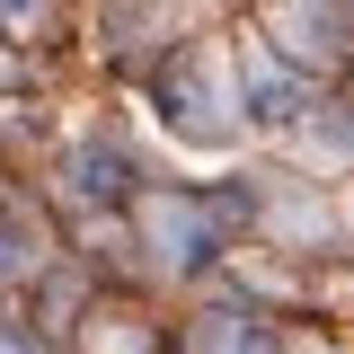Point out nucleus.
<instances>
[{
	"label": "nucleus",
	"mask_w": 354,
	"mask_h": 354,
	"mask_svg": "<svg viewBox=\"0 0 354 354\" xmlns=\"http://www.w3.org/2000/svg\"><path fill=\"white\" fill-rule=\"evenodd\" d=\"M18 266H27V257H18V230H9V221H0V283H9V274H18Z\"/></svg>",
	"instance_id": "obj_7"
},
{
	"label": "nucleus",
	"mask_w": 354,
	"mask_h": 354,
	"mask_svg": "<svg viewBox=\"0 0 354 354\" xmlns=\"http://www.w3.org/2000/svg\"><path fill=\"white\" fill-rule=\"evenodd\" d=\"M160 97H169V124H186L195 142H213V133H221V115H213V88H204V62H195V53L160 71Z\"/></svg>",
	"instance_id": "obj_2"
},
{
	"label": "nucleus",
	"mask_w": 354,
	"mask_h": 354,
	"mask_svg": "<svg viewBox=\"0 0 354 354\" xmlns=\"http://www.w3.org/2000/svg\"><path fill=\"white\" fill-rule=\"evenodd\" d=\"M301 106H310V88L292 80V71H274V62H248V80H239V115H248L257 133L301 124Z\"/></svg>",
	"instance_id": "obj_1"
},
{
	"label": "nucleus",
	"mask_w": 354,
	"mask_h": 354,
	"mask_svg": "<svg viewBox=\"0 0 354 354\" xmlns=\"http://www.w3.org/2000/svg\"><path fill=\"white\" fill-rule=\"evenodd\" d=\"M44 18V0H0V27H36Z\"/></svg>",
	"instance_id": "obj_6"
},
{
	"label": "nucleus",
	"mask_w": 354,
	"mask_h": 354,
	"mask_svg": "<svg viewBox=\"0 0 354 354\" xmlns=\"http://www.w3.org/2000/svg\"><path fill=\"white\" fill-rule=\"evenodd\" d=\"M186 354H283V346H274V328L248 319V310H213V319L195 328V346H186Z\"/></svg>",
	"instance_id": "obj_3"
},
{
	"label": "nucleus",
	"mask_w": 354,
	"mask_h": 354,
	"mask_svg": "<svg viewBox=\"0 0 354 354\" xmlns=\"http://www.w3.org/2000/svg\"><path fill=\"white\" fill-rule=\"evenodd\" d=\"M71 169H80V195H124V160L115 151H80Z\"/></svg>",
	"instance_id": "obj_5"
},
{
	"label": "nucleus",
	"mask_w": 354,
	"mask_h": 354,
	"mask_svg": "<svg viewBox=\"0 0 354 354\" xmlns=\"http://www.w3.org/2000/svg\"><path fill=\"white\" fill-rule=\"evenodd\" d=\"M0 354H36V337H27V328H9V319H0Z\"/></svg>",
	"instance_id": "obj_8"
},
{
	"label": "nucleus",
	"mask_w": 354,
	"mask_h": 354,
	"mask_svg": "<svg viewBox=\"0 0 354 354\" xmlns=\"http://www.w3.org/2000/svg\"><path fill=\"white\" fill-rule=\"evenodd\" d=\"M151 230L169 239V248H160L169 266H204V257H213V230L195 221V204H160V213H151Z\"/></svg>",
	"instance_id": "obj_4"
}]
</instances>
